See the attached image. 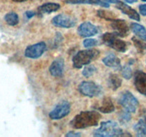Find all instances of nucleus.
<instances>
[{"label": "nucleus", "mask_w": 146, "mask_h": 137, "mask_svg": "<svg viewBox=\"0 0 146 137\" xmlns=\"http://www.w3.org/2000/svg\"><path fill=\"white\" fill-rule=\"evenodd\" d=\"M100 113L96 111H82L70 121V126L75 129H82L98 126L101 119Z\"/></svg>", "instance_id": "nucleus-1"}, {"label": "nucleus", "mask_w": 146, "mask_h": 137, "mask_svg": "<svg viewBox=\"0 0 146 137\" xmlns=\"http://www.w3.org/2000/svg\"><path fill=\"white\" fill-rule=\"evenodd\" d=\"M95 136H124L123 129L118 124L113 121H103L101 123L100 127L95 130L93 133Z\"/></svg>", "instance_id": "nucleus-2"}, {"label": "nucleus", "mask_w": 146, "mask_h": 137, "mask_svg": "<svg viewBox=\"0 0 146 137\" xmlns=\"http://www.w3.org/2000/svg\"><path fill=\"white\" fill-rule=\"evenodd\" d=\"M99 54V51L94 49L81 50L73 57V67L76 68H81L83 66L88 65L93 60L96 59Z\"/></svg>", "instance_id": "nucleus-3"}, {"label": "nucleus", "mask_w": 146, "mask_h": 137, "mask_svg": "<svg viewBox=\"0 0 146 137\" xmlns=\"http://www.w3.org/2000/svg\"><path fill=\"white\" fill-rule=\"evenodd\" d=\"M102 40L105 45L119 52H125L127 50V43L119 39V36L115 32L105 33L102 36Z\"/></svg>", "instance_id": "nucleus-4"}, {"label": "nucleus", "mask_w": 146, "mask_h": 137, "mask_svg": "<svg viewBox=\"0 0 146 137\" xmlns=\"http://www.w3.org/2000/svg\"><path fill=\"white\" fill-rule=\"evenodd\" d=\"M119 104L125 110L130 113H135L139 106V102L134 95L128 91H125L120 94L118 99Z\"/></svg>", "instance_id": "nucleus-5"}, {"label": "nucleus", "mask_w": 146, "mask_h": 137, "mask_svg": "<svg viewBox=\"0 0 146 137\" xmlns=\"http://www.w3.org/2000/svg\"><path fill=\"white\" fill-rule=\"evenodd\" d=\"M78 89L82 95L90 98L99 96L102 93V88L92 82H82Z\"/></svg>", "instance_id": "nucleus-6"}, {"label": "nucleus", "mask_w": 146, "mask_h": 137, "mask_svg": "<svg viewBox=\"0 0 146 137\" xmlns=\"http://www.w3.org/2000/svg\"><path fill=\"white\" fill-rule=\"evenodd\" d=\"M70 104L67 101L60 102L54 109L50 113V118L52 120H58L68 115L70 112Z\"/></svg>", "instance_id": "nucleus-7"}, {"label": "nucleus", "mask_w": 146, "mask_h": 137, "mask_svg": "<svg viewBox=\"0 0 146 137\" xmlns=\"http://www.w3.org/2000/svg\"><path fill=\"white\" fill-rule=\"evenodd\" d=\"M52 23L54 26L61 28H72L75 26L77 20L75 17L70 15L60 14L52 19Z\"/></svg>", "instance_id": "nucleus-8"}, {"label": "nucleus", "mask_w": 146, "mask_h": 137, "mask_svg": "<svg viewBox=\"0 0 146 137\" xmlns=\"http://www.w3.org/2000/svg\"><path fill=\"white\" fill-rule=\"evenodd\" d=\"M47 49L46 44L43 41L29 46L25 51V57L29 59H37L41 57Z\"/></svg>", "instance_id": "nucleus-9"}, {"label": "nucleus", "mask_w": 146, "mask_h": 137, "mask_svg": "<svg viewBox=\"0 0 146 137\" xmlns=\"http://www.w3.org/2000/svg\"><path fill=\"white\" fill-rule=\"evenodd\" d=\"M111 22V27L115 31V33L117 34L119 37H125L128 35L130 28L125 21L123 19H115Z\"/></svg>", "instance_id": "nucleus-10"}, {"label": "nucleus", "mask_w": 146, "mask_h": 137, "mask_svg": "<svg viewBox=\"0 0 146 137\" xmlns=\"http://www.w3.org/2000/svg\"><path fill=\"white\" fill-rule=\"evenodd\" d=\"M78 33L82 37H93L98 33V28L90 22H84L78 27Z\"/></svg>", "instance_id": "nucleus-11"}, {"label": "nucleus", "mask_w": 146, "mask_h": 137, "mask_svg": "<svg viewBox=\"0 0 146 137\" xmlns=\"http://www.w3.org/2000/svg\"><path fill=\"white\" fill-rule=\"evenodd\" d=\"M134 84L137 92L146 96V74L137 71L134 75Z\"/></svg>", "instance_id": "nucleus-12"}, {"label": "nucleus", "mask_w": 146, "mask_h": 137, "mask_svg": "<svg viewBox=\"0 0 146 137\" xmlns=\"http://www.w3.org/2000/svg\"><path fill=\"white\" fill-rule=\"evenodd\" d=\"M116 8H117L119 10L121 11L123 14L127 15L130 19L137 21V22L140 20L139 14L134 9L131 8L130 6L126 5L124 2H121V1H118V2L116 4Z\"/></svg>", "instance_id": "nucleus-13"}, {"label": "nucleus", "mask_w": 146, "mask_h": 137, "mask_svg": "<svg viewBox=\"0 0 146 137\" xmlns=\"http://www.w3.org/2000/svg\"><path fill=\"white\" fill-rule=\"evenodd\" d=\"M94 108L95 109L98 110L100 112L104 114H108L114 111L115 107L113 104L112 99L110 97H105L102 100L100 104H98L97 105L94 106Z\"/></svg>", "instance_id": "nucleus-14"}, {"label": "nucleus", "mask_w": 146, "mask_h": 137, "mask_svg": "<svg viewBox=\"0 0 146 137\" xmlns=\"http://www.w3.org/2000/svg\"><path fill=\"white\" fill-rule=\"evenodd\" d=\"M64 60L62 58H58L53 61L50 67V72L52 76L54 77H60L62 75L64 71Z\"/></svg>", "instance_id": "nucleus-15"}, {"label": "nucleus", "mask_w": 146, "mask_h": 137, "mask_svg": "<svg viewBox=\"0 0 146 137\" xmlns=\"http://www.w3.org/2000/svg\"><path fill=\"white\" fill-rule=\"evenodd\" d=\"M65 2L67 4L70 5H81V4H88V5H100L103 7L108 8L110 7L109 4L105 0H65Z\"/></svg>", "instance_id": "nucleus-16"}, {"label": "nucleus", "mask_w": 146, "mask_h": 137, "mask_svg": "<svg viewBox=\"0 0 146 137\" xmlns=\"http://www.w3.org/2000/svg\"><path fill=\"white\" fill-rule=\"evenodd\" d=\"M102 62L105 66L115 68H121L120 59L114 54H110L102 59Z\"/></svg>", "instance_id": "nucleus-17"}, {"label": "nucleus", "mask_w": 146, "mask_h": 137, "mask_svg": "<svg viewBox=\"0 0 146 137\" xmlns=\"http://www.w3.org/2000/svg\"><path fill=\"white\" fill-rule=\"evenodd\" d=\"M130 29L137 37L143 41H146V29L141 24L137 23H132Z\"/></svg>", "instance_id": "nucleus-18"}, {"label": "nucleus", "mask_w": 146, "mask_h": 137, "mask_svg": "<svg viewBox=\"0 0 146 137\" xmlns=\"http://www.w3.org/2000/svg\"><path fill=\"white\" fill-rule=\"evenodd\" d=\"M60 8V5L57 3H45L41 5L38 8V13L40 14H50L56 12Z\"/></svg>", "instance_id": "nucleus-19"}, {"label": "nucleus", "mask_w": 146, "mask_h": 137, "mask_svg": "<svg viewBox=\"0 0 146 137\" xmlns=\"http://www.w3.org/2000/svg\"><path fill=\"white\" fill-rule=\"evenodd\" d=\"M108 84L112 90L116 91L118 88L121 86L122 80L117 74H110L108 76Z\"/></svg>", "instance_id": "nucleus-20"}, {"label": "nucleus", "mask_w": 146, "mask_h": 137, "mask_svg": "<svg viewBox=\"0 0 146 137\" xmlns=\"http://www.w3.org/2000/svg\"><path fill=\"white\" fill-rule=\"evenodd\" d=\"M137 136H146V120L140 119L133 127Z\"/></svg>", "instance_id": "nucleus-21"}, {"label": "nucleus", "mask_w": 146, "mask_h": 137, "mask_svg": "<svg viewBox=\"0 0 146 137\" xmlns=\"http://www.w3.org/2000/svg\"><path fill=\"white\" fill-rule=\"evenodd\" d=\"M5 20L10 26H15L19 23V16L14 12H9L5 16Z\"/></svg>", "instance_id": "nucleus-22"}, {"label": "nucleus", "mask_w": 146, "mask_h": 137, "mask_svg": "<svg viewBox=\"0 0 146 137\" xmlns=\"http://www.w3.org/2000/svg\"><path fill=\"white\" fill-rule=\"evenodd\" d=\"M97 14H98L99 17L105 19V20L113 21V19H116V15L113 12H112L111 11H106L103 10V9H100V10L98 11Z\"/></svg>", "instance_id": "nucleus-23"}, {"label": "nucleus", "mask_w": 146, "mask_h": 137, "mask_svg": "<svg viewBox=\"0 0 146 137\" xmlns=\"http://www.w3.org/2000/svg\"><path fill=\"white\" fill-rule=\"evenodd\" d=\"M133 40V42L134 44L135 47L137 49V51L139 53H141V54H144L146 52V44L142 40L137 39L136 37H133L132 38Z\"/></svg>", "instance_id": "nucleus-24"}, {"label": "nucleus", "mask_w": 146, "mask_h": 137, "mask_svg": "<svg viewBox=\"0 0 146 137\" xmlns=\"http://www.w3.org/2000/svg\"><path fill=\"white\" fill-rule=\"evenodd\" d=\"M130 119H131V114L130 112L126 111H123L120 114L119 116V121H120L121 124H126L128 122H130Z\"/></svg>", "instance_id": "nucleus-25"}, {"label": "nucleus", "mask_w": 146, "mask_h": 137, "mask_svg": "<svg viewBox=\"0 0 146 137\" xmlns=\"http://www.w3.org/2000/svg\"><path fill=\"white\" fill-rule=\"evenodd\" d=\"M96 71L97 68L95 66L88 65L84 68L83 71H82V75H83V76H85V77L89 78L91 76H92L93 74L95 73Z\"/></svg>", "instance_id": "nucleus-26"}, {"label": "nucleus", "mask_w": 146, "mask_h": 137, "mask_svg": "<svg viewBox=\"0 0 146 137\" xmlns=\"http://www.w3.org/2000/svg\"><path fill=\"white\" fill-rule=\"evenodd\" d=\"M122 76L125 78V79H130L133 76V72H132V69L129 66L126 65L124 67H123L121 69Z\"/></svg>", "instance_id": "nucleus-27"}, {"label": "nucleus", "mask_w": 146, "mask_h": 137, "mask_svg": "<svg viewBox=\"0 0 146 137\" xmlns=\"http://www.w3.org/2000/svg\"><path fill=\"white\" fill-rule=\"evenodd\" d=\"M97 44H98V41L95 39H86L83 41L84 47L86 48L94 47V46H96Z\"/></svg>", "instance_id": "nucleus-28"}, {"label": "nucleus", "mask_w": 146, "mask_h": 137, "mask_svg": "<svg viewBox=\"0 0 146 137\" xmlns=\"http://www.w3.org/2000/svg\"><path fill=\"white\" fill-rule=\"evenodd\" d=\"M139 11L143 16H146V5H141L139 6Z\"/></svg>", "instance_id": "nucleus-29"}, {"label": "nucleus", "mask_w": 146, "mask_h": 137, "mask_svg": "<svg viewBox=\"0 0 146 137\" xmlns=\"http://www.w3.org/2000/svg\"><path fill=\"white\" fill-rule=\"evenodd\" d=\"M82 134L80 133H76V132H73V131H70L67 134H65V136H70V137H79Z\"/></svg>", "instance_id": "nucleus-30"}, {"label": "nucleus", "mask_w": 146, "mask_h": 137, "mask_svg": "<svg viewBox=\"0 0 146 137\" xmlns=\"http://www.w3.org/2000/svg\"><path fill=\"white\" fill-rule=\"evenodd\" d=\"M25 14H26V16L28 19H30V18L33 17L35 16V13L34 12H32V11H27V12H26Z\"/></svg>", "instance_id": "nucleus-31"}, {"label": "nucleus", "mask_w": 146, "mask_h": 137, "mask_svg": "<svg viewBox=\"0 0 146 137\" xmlns=\"http://www.w3.org/2000/svg\"><path fill=\"white\" fill-rule=\"evenodd\" d=\"M105 2H108V3H112V4H115V5H116V4L118 2L119 0H105Z\"/></svg>", "instance_id": "nucleus-32"}, {"label": "nucleus", "mask_w": 146, "mask_h": 137, "mask_svg": "<svg viewBox=\"0 0 146 137\" xmlns=\"http://www.w3.org/2000/svg\"><path fill=\"white\" fill-rule=\"evenodd\" d=\"M126 2H127V3H130V4H133L135 3V2H137V0H125Z\"/></svg>", "instance_id": "nucleus-33"}, {"label": "nucleus", "mask_w": 146, "mask_h": 137, "mask_svg": "<svg viewBox=\"0 0 146 137\" xmlns=\"http://www.w3.org/2000/svg\"><path fill=\"white\" fill-rule=\"evenodd\" d=\"M12 1L15 2H25L26 0H12Z\"/></svg>", "instance_id": "nucleus-34"}, {"label": "nucleus", "mask_w": 146, "mask_h": 137, "mask_svg": "<svg viewBox=\"0 0 146 137\" xmlns=\"http://www.w3.org/2000/svg\"><path fill=\"white\" fill-rule=\"evenodd\" d=\"M143 2H146V0H142Z\"/></svg>", "instance_id": "nucleus-35"}]
</instances>
